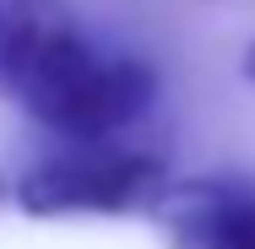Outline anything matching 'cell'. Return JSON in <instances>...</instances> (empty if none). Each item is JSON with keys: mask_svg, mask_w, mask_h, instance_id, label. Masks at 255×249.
<instances>
[{"mask_svg": "<svg viewBox=\"0 0 255 249\" xmlns=\"http://www.w3.org/2000/svg\"><path fill=\"white\" fill-rule=\"evenodd\" d=\"M65 27H76L71 0H0V98H16L22 76Z\"/></svg>", "mask_w": 255, "mask_h": 249, "instance_id": "obj_4", "label": "cell"}, {"mask_svg": "<svg viewBox=\"0 0 255 249\" xmlns=\"http://www.w3.org/2000/svg\"><path fill=\"white\" fill-rule=\"evenodd\" d=\"M174 184L168 163L157 152H136L120 141H65V147L33 163L16 184L11 200L38 217H152L163 190Z\"/></svg>", "mask_w": 255, "mask_h": 249, "instance_id": "obj_2", "label": "cell"}, {"mask_svg": "<svg viewBox=\"0 0 255 249\" xmlns=\"http://www.w3.org/2000/svg\"><path fill=\"white\" fill-rule=\"evenodd\" d=\"M11 103L60 141H114L157 103V71L136 54L98 49L82 27H65Z\"/></svg>", "mask_w": 255, "mask_h": 249, "instance_id": "obj_1", "label": "cell"}, {"mask_svg": "<svg viewBox=\"0 0 255 249\" xmlns=\"http://www.w3.org/2000/svg\"><path fill=\"white\" fill-rule=\"evenodd\" d=\"M174 249H255V184L239 179H174L152 206Z\"/></svg>", "mask_w": 255, "mask_h": 249, "instance_id": "obj_3", "label": "cell"}, {"mask_svg": "<svg viewBox=\"0 0 255 249\" xmlns=\"http://www.w3.org/2000/svg\"><path fill=\"white\" fill-rule=\"evenodd\" d=\"M5 200H11V184H5V173H0V206H5Z\"/></svg>", "mask_w": 255, "mask_h": 249, "instance_id": "obj_6", "label": "cell"}, {"mask_svg": "<svg viewBox=\"0 0 255 249\" xmlns=\"http://www.w3.org/2000/svg\"><path fill=\"white\" fill-rule=\"evenodd\" d=\"M245 76H250V82H255V44H250V49H245Z\"/></svg>", "mask_w": 255, "mask_h": 249, "instance_id": "obj_5", "label": "cell"}]
</instances>
